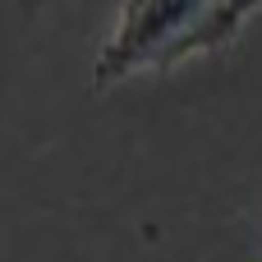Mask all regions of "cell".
Returning <instances> with one entry per match:
<instances>
[{
    "mask_svg": "<svg viewBox=\"0 0 262 262\" xmlns=\"http://www.w3.org/2000/svg\"><path fill=\"white\" fill-rule=\"evenodd\" d=\"M258 9H262V0H212V14H207L198 41H193V55L226 46V41H230V37H235V32H239Z\"/></svg>",
    "mask_w": 262,
    "mask_h": 262,
    "instance_id": "cell-2",
    "label": "cell"
},
{
    "mask_svg": "<svg viewBox=\"0 0 262 262\" xmlns=\"http://www.w3.org/2000/svg\"><path fill=\"white\" fill-rule=\"evenodd\" d=\"M212 0H124L115 32L97 51L92 88H115L138 69H170L193 55Z\"/></svg>",
    "mask_w": 262,
    "mask_h": 262,
    "instance_id": "cell-1",
    "label": "cell"
}]
</instances>
